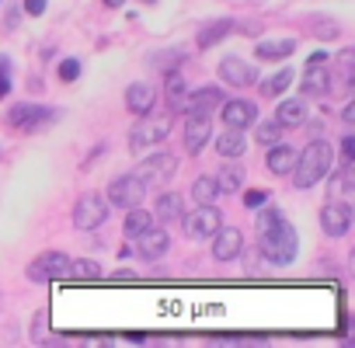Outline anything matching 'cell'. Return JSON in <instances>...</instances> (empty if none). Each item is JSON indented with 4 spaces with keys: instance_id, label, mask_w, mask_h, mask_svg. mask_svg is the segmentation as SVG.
I'll list each match as a JSON object with an SVG mask.
<instances>
[{
    "instance_id": "obj_14",
    "label": "cell",
    "mask_w": 355,
    "mask_h": 348,
    "mask_svg": "<svg viewBox=\"0 0 355 348\" xmlns=\"http://www.w3.org/2000/svg\"><path fill=\"white\" fill-rule=\"evenodd\" d=\"M213 237H216V241H213V258H216V261H234V258H241V251H244V234H241L237 227H220Z\"/></svg>"
},
{
    "instance_id": "obj_43",
    "label": "cell",
    "mask_w": 355,
    "mask_h": 348,
    "mask_svg": "<svg viewBox=\"0 0 355 348\" xmlns=\"http://www.w3.org/2000/svg\"><path fill=\"white\" fill-rule=\"evenodd\" d=\"M125 0H105V8H122Z\"/></svg>"
},
{
    "instance_id": "obj_29",
    "label": "cell",
    "mask_w": 355,
    "mask_h": 348,
    "mask_svg": "<svg viewBox=\"0 0 355 348\" xmlns=\"http://www.w3.org/2000/svg\"><path fill=\"white\" fill-rule=\"evenodd\" d=\"M220 195H223V192H220L216 178H199V182L192 185V199H196L199 206H216Z\"/></svg>"
},
{
    "instance_id": "obj_40",
    "label": "cell",
    "mask_w": 355,
    "mask_h": 348,
    "mask_svg": "<svg viewBox=\"0 0 355 348\" xmlns=\"http://www.w3.org/2000/svg\"><path fill=\"white\" fill-rule=\"evenodd\" d=\"M11 94V77H0V98Z\"/></svg>"
},
{
    "instance_id": "obj_38",
    "label": "cell",
    "mask_w": 355,
    "mask_h": 348,
    "mask_svg": "<svg viewBox=\"0 0 355 348\" xmlns=\"http://www.w3.org/2000/svg\"><path fill=\"white\" fill-rule=\"evenodd\" d=\"M317 35L320 39H334L338 35V25H317Z\"/></svg>"
},
{
    "instance_id": "obj_19",
    "label": "cell",
    "mask_w": 355,
    "mask_h": 348,
    "mask_svg": "<svg viewBox=\"0 0 355 348\" xmlns=\"http://www.w3.org/2000/svg\"><path fill=\"white\" fill-rule=\"evenodd\" d=\"M182 213H185V199L178 195V192L157 195V202H153V220H160V223H178V220H182Z\"/></svg>"
},
{
    "instance_id": "obj_12",
    "label": "cell",
    "mask_w": 355,
    "mask_h": 348,
    "mask_svg": "<svg viewBox=\"0 0 355 348\" xmlns=\"http://www.w3.org/2000/svg\"><path fill=\"white\" fill-rule=\"evenodd\" d=\"M220 115H223V125H230V129H248V125H254V119H258V105H254V101H244V98H227V101L220 105Z\"/></svg>"
},
{
    "instance_id": "obj_16",
    "label": "cell",
    "mask_w": 355,
    "mask_h": 348,
    "mask_svg": "<svg viewBox=\"0 0 355 348\" xmlns=\"http://www.w3.org/2000/svg\"><path fill=\"white\" fill-rule=\"evenodd\" d=\"M157 105V87L153 84H129L125 87V108L132 115H150Z\"/></svg>"
},
{
    "instance_id": "obj_10",
    "label": "cell",
    "mask_w": 355,
    "mask_h": 348,
    "mask_svg": "<svg viewBox=\"0 0 355 348\" xmlns=\"http://www.w3.org/2000/svg\"><path fill=\"white\" fill-rule=\"evenodd\" d=\"M223 101H227V94L220 87H199V91H189L185 94V101H182V108H178V112H185V115H209Z\"/></svg>"
},
{
    "instance_id": "obj_6",
    "label": "cell",
    "mask_w": 355,
    "mask_h": 348,
    "mask_svg": "<svg viewBox=\"0 0 355 348\" xmlns=\"http://www.w3.org/2000/svg\"><path fill=\"white\" fill-rule=\"evenodd\" d=\"M182 227L192 241H209L223 227V213H220V206H199L196 213L182 216Z\"/></svg>"
},
{
    "instance_id": "obj_8",
    "label": "cell",
    "mask_w": 355,
    "mask_h": 348,
    "mask_svg": "<svg viewBox=\"0 0 355 348\" xmlns=\"http://www.w3.org/2000/svg\"><path fill=\"white\" fill-rule=\"evenodd\" d=\"M60 112H53V108H42V105H28V101H21V105H15L11 112H8V122L15 125V129H25V132H35V129H42L46 122H53Z\"/></svg>"
},
{
    "instance_id": "obj_42",
    "label": "cell",
    "mask_w": 355,
    "mask_h": 348,
    "mask_svg": "<svg viewBox=\"0 0 355 348\" xmlns=\"http://www.w3.org/2000/svg\"><path fill=\"white\" fill-rule=\"evenodd\" d=\"M341 119H345V122L352 125V122H355V105H345V112H341Z\"/></svg>"
},
{
    "instance_id": "obj_44",
    "label": "cell",
    "mask_w": 355,
    "mask_h": 348,
    "mask_svg": "<svg viewBox=\"0 0 355 348\" xmlns=\"http://www.w3.org/2000/svg\"><path fill=\"white\" fill-rule=\"evenodd\" d=\"M143 4H157V0H143Z\"/></svg>"
},
{
    "instance_id": "obj_5",
    "label": "cell",
    "mask_w": 355,
    "mask_h": 348,
    "mask_svg": "<svg viewBox=\"0 0 355 348\" xmlns=\"http://www.w3.org/2000/svg\"><path fill=\"white\" fill-rule=\"evenodd\" d=\"M67 272H70V258H67L63 251H46V254H39V258L28 265V279L39 282V286L60 282V279H67Z\"/></svg>"
},
{
    "instance_id": "obj_4",
    "label": "cell",
    "mask_w": 355,
    "mask_h": 348,
    "mask_svg": "<svg viewBox=\"0 0 355 348\" xmlns=\"http://www.w3.org/2000/svg\"><path fill=\"white\" fill-rule=\"evenodd\" d=\"M105 223H108V202H105V195H98V192L80 195L77 206H73V227L77 230H98Z\"/></svg>"
},
{
    "instance_id": "obj_32",
    "label": "cell",
    "mask_w": 355,
    "mask_h": 348,
    "mask_svg": "<svg viewBox=\"0 0 355 348\" xmlns=\"http://www.w3.org/2000/svg\"><path fill=\"white\" fill-rule=\"evenodd\" d=\"M258 209H261V213H258V223H254V227H258V234H265V230H272L279 220H286L275 206H258Z\"/></svg>"
},
{
    "instance_id": "obj_31",
    "label": "cell",
    "mask_w": 355,
    "mask_h": 348,
    "mask_svg": "<svg viewBox=\"0 0 355 348\" xmlns=\"http://www.w3.org/2000/svg\"><path fill=\"white\" fill-rule=\"evenodd\" d=\"M279 136H282V125H279L275 119H268V122H261V125H258V132H254V139H258V143H265V146H272V143H279Z\"/></svg>"
},
{
    "instance_id": "obj_2",
    "label": "cell",
    "mask_w": 355,
    "mask_h": 348,
    "mask_svg": "<svg viewBox=\"0 0 355 348\" xmlns=\"http://www.w3.org/2000/svg\"><path fill=\"white\" fill-rule=\"evenodd\" d=\"M296 251H300V237H296L293 223L279 220L272 230L261 234V254H265V261H272V265H293Z\"/></svg>"
},
{
    "instance_id": "obj_41",
    "label": "cell",
    "mask_w": 355,
    "mask_h": 348,
    "mask_svg": "<svg viewBox=\"0 0 355 348\" xmlns=\"http://www.w3.org/2000/svg\"><path fill=\"white\" fill-rule=\"evenodd\" d=\"M0 77H11V60L0 56Z\"/></svg>"
},
{
    "instance_id": "obj_9",
    "label": "cell",
    "mask_w": 355,
    "mask_h": 348,
    "mask_svg": "<svg viewBox=\"0 0 355 348\" xmlns=\"http://www.w3.org/2000/svg\"><path fill=\"white\" fill-rule=\"evenodd\" d=\"M167 132H171V119H167V115H160V119H146V115H143V122H139V125L132 129V136H129V150L157 146V143L167 139Z\"/></svg>"
},
{
    "instance_id": "obj_26",
    "label": "cell",
    "mask_w": 355,
    "mask_h": 348,
    "mask_svg": "<svg viewBox=\"0 0 355 348\" xmlns=\"http://www.w3.org/2000/svg\"><path fill=\"white\" fill-rule=\"evenodd\" d=\"M296 53V42L293 39H279V42H258L254 46V56L258 60H286Z\"/></svg>"
},
{
    "instance_id": "obj_23",
    "label": "cell",
    "mask_w": 355,
    "mask_h": 348,
    "mask_svg": "<svg viewBox=\"0 0 355 348\" xmlns=\"http://www.w3.org/2000/svg\"><path fill=\"white\" fill-rule=\"evenodd\" d=\"M164 94H167V101H171V108L178 112L182 108V101H185V94H189V80H185V73L182 70H167V84H164Z\"/></svg>"
},
{
    "instance_id": "obj_27",
    "label": "cell",
    "mask_w": 355,
    "mask_h": 348,
    "mask_svg": "<svg viewBox=\"0 0 355 348\" xmlns=\"http://www.w3.org/2000/svg\"><path fill=\"white\" fill-rule=\"evenodd\" d=\"M216 185H220V192H241V185H244V167H241L237 160H230L227 167H220Z\"/></svg>"
},
{
    "instance_id": "obj_11",
    "label": "cell",
    "mask_w": 355,
    "mask_h": 348,
    "mask_svg": "<svg viewBox=\"0 0 355 348\" xmlns=\"http://www.w3.org/2000/svg\"><path fill=\"white\" fill-rule=\"evenodd\" d=\"M352 220H355V213H352L348 202H327L324 213H320V230L327 237H345L352 230Z\"/></svg>"
},
{
    "instance_id": "obj_33",
    "label": "cell",
    "mask_w": 355,
    "mask_h": 348,
    "mask_svg": "<svg viewBox=\"0 0 355 348\" xmlns=\"http://www.w3.org/2000/svg\"><path fill=\"white\" fill-rule=\"evenodd\" d=\"M80 70H84V67H80V60H63V63H60V80L73 84V80L80 77Z\"/></svg>"
},
{
    "instance_id": "obj_7",
    "label": "cell",
    "mask_w": 355,
    "mask_h": 348,
    "mask_svg": "<svg viewBox=\"0 0 355 348\" xmlns=\"http://www.w3.org/2000/svg\"><path fill=\"white\" fill-rule=\"evenodd\" d=\"M146 195V185L136 178V174H122V178H115L108 185V206H119V209H132L139 206Z\"/></svg>"
},
{
    "instance_id": "obj_21",
    "label": "cell",
    "mask_w": 355,
    "mask_h": 348,
    "mask_svg": "<svg viewBox=\"0 0 355 348\" xmlns=\"http://www.w3.org/2000/svg\"><path fill=\"white\" fill-rule=\"evenodd\" d=\"M296 153H300V150H293V146H286V143H272L268 153H265V167H268L272 174H289L293 164H296Z\"/></svg>"
},
{
    "instance_id": "obj_3",
    "label": "cell",
    "mask_w": 355,
    "mask_h": 348,
    "mask_svg": "<svg viewBox=\"0 0 355 348\" xmlns=\"http://www.w3.org/2000/svg\"><path fill=\"white\" fill-rule=\"evenodd\" d=\"M174 167H178V157H174L171 150H153L150 157H143V160L136 164L132 174L150 189V185H164V182H171Z\"/></svg>"
},
{
    "instance_id": "obj_37",
    "label": "cell",
    "mask_w": 355,
    "mask_h": 348,
    "mask_svg": "<svg viewBox=\"0 0 355 348\" xmlns=\"http://www.w3.org/2000/svg\"><path fill=\"white\" fill-rule=\"evenodd\" d=\"M265 202H268L265 192H244V206H248V209H258V206H265Z\"/></svg>"
},
{
    "instance_id": "obj_35",
    "label": "cell",
    "mask_w": 355,
    "mask_h": 348,
    "mask_svg": "<svg viewBox=\"0 0 355 348\" xmlns=\"http://www.w3.org/2000/svg\"><path fill=\"white\" fill-rule=\"evenodd\" d=\"M46 8H49V0H25V15H32V18L46 15Z\"/></svg>"
},
{
    "instance_id": "obj_34",
    "label": "cell",
    "mask_w": 355,
    "mask_h": 348,
    "mask_svg": "<svg viewBox=\"0 0 355 348\" xmlns=\"http://www.w3.org/2000/svg\"><path fill=\"white\" fill-rule=\"evenodd\" d=\"M46 324H49V310H39L35 313V327H32V338L35 341H46Z\"/></svg>"
},
{
    "instance_id": "obj_36",
    "label": "cell",
    "mask_w": 355,
    "mask_h": 348,
    "mask_svg": "<svg viewBox=\"0 0 355 348\" xmlns=\"http://www.w3.org/2000/svg\"><path fill=\"white\" fill-rule=\"evenodd\" d=\"M352 160H355V139L345 136L341 139V164H352Z\"/></svg>"
},
{
    "instance_id": "obj_17",
    "label": "cell",
    "mask_w": 355,
    "mask_h": 348,
    "mask_svg": "<svg viewBox=\"0 0 355 348\" xmlns=\"http://www.w3.org/2000/svg\"><path fill=\"white\" fill-rule=\"evenodd\" d=\"M213 122H209V115H189V122H185V146H189V153L196 157V153H202V146L209 143V136H213V129H209Z\"/></svg>"
},
{
    "instance_id": "obj_39",
    "label": "cell",
    "mask_w": 355,
    "mask_h": 348,
    "mask_svg": "<svg viewBox=\"0 0 355 348\" xmlns=\"http://www.w3.org/2000/svg\"><path fill=\"white\" fill-rule=\"evenodd\" d=\"M317 63H327V53H324V49H317V53L306 56V67H317Z\"/></svg>"
},
{
    "instance_id": "obj_13",
    "label": "cell",
    "mask_w": 355,
    "mask_h": 348,
    "mask_svg": "<svg viewBox=\"0 0 355 348\" xmlns=\"http://www.w3.org/2000/svg\"><path fill=\"white\" fill-rule=\"evenodd\" d=\"M220 77H223L227 84H234V87H251V84H258V70H254L251 63H244L241 56H223V60H220Z\"/></svg>"
},
{
    "instance_id": "obj_1",
    "label": "cell",
    "mask_w": 355,
    "mask_h": 348,
    "mask_svg": "<svg viewBox=\"0 0 355 348\" xmlns=\"http://www.w3.org/2000/svg\"><path fill=\"white\" fill-rule=\"evenodd\" d=\"M331 167H334V146L327 143V139H310L300 153H296V164H293V182H296V189H313L320 178H327L331 174Z\"/></svg>"
},
{
    "instance_id": "obj_15",
    "label": "cell",
    "mask_w": 355,
    "mask_h": 348,
    "mask_svg": "<svg viewBox=\"0 0 355 348\" xmlns=\"http://www.w3.org/2000/svg\"><path fill=\"white\" fill-rule=\"evenodd\" d=\"M167 247H171V237H167V230H143L139 237H136V251H139V258H146V261H157V258H164L167 254Z\"/></svg>"
},
{
    "instance_id": "obj_28",
    "label": "cell",
    "mask_w": 355,
    "mask_h": 348,
    "mask_svg": "<svg viewBox=\"0 0 355 348\" xmlns=\"http://www.w3.org/2000/svg\"><path fill=\"white\" fill-rule=\"evenodd\" d=\"M293 80H296V70H289V67H282V70H279L275 77H268V80H261V94H265V98H279V94H282V91H286V87L293 84Z\"/></svg>"
},
{
    "instance_id": "obj_30",
    "label": "cell",
    "mask_w": 355,
    "mask_h": 348,
    "mask_svg": "<svg viewBox=\"0 0 355 348\" xmlns=\"http://www.w3.org/2000/svg\"><path fill=\"white\" fill-rule=\"evenodd\" d=\"M67 275H73V279H80V282H94V279H101L105 272H101L98 261H91V258H77V261H70V272H67Z\"/></svg>"
},
{
    "instance_id": "obj_25",
    "label": "cell",
    "mask_w": 355,
    "mask_h": 348,
    "mask_svg": "<svg viewBox=\"0 0 355 348\" xmlns=\"http://www.w3.org/2000/svg\"><path fill=\"white\" fill-rule=\"evenodd\" d=\"M230 32H234V21H230V18H220V21H213V25H206V28L199 32L196 46H199V49H209V46L223 42V39H227Z\"/></svg>"
},
{
    "instance_id": "obj_24",
    "label": "cell",
    "mask_w": 355,
    "mask_h": 348,
    "mask_svg": "<svg viewBox=\"0 0 355 348\" xmlns=\"http://www.w3.org/2000/svg\"><path fill=\"white\" fill-rule=\"evenodd\" d=\"M153 227V213H146V209H139V206H132V209H125V223H122V234L129 237V241H136L143 230H150Z\"/></svg>"
},
{
    "instance_id": "obj_20",
    "label": "cell",
    "mask_w": 355,
    "mask_h": 348,
    "mask_svg": "<svg viewBox=\"0 0 355 348\" xmlns=\"http://www.w3.org/2000/svg\"><path fill=\"white\" fill-rule=\"evenodd\" d=\"M216 153L227 157V160L244 157V153H248V136H244V129H230V125H227V132L216 136Z\"/></svg>"
},
{
    "instance_id": "obj_22",
    "label": "cell",
    "mask_w": 355,
    "mask_h": 348,
    "mask_svg": "<svg viewBox=\"0 0 355 348\" xmlns=\"http://www.w3.org/2000/svg\"><path fill=\"white\" fill-rule=\"evenodd\" d=\"M275 122H279L282 129H300V125L306 122V101H300V98H293V101H279V108H275Z\"/></svg>"
},
{
    "instance_id": "obj_18",
    "label": "cell",
    "mask_w": 355,
    "mask_h": 348,
    "mask_svg": "<svg viewBox=\"0 0 355 348\" xmlns=\"http://www.w3.org/2000/svg\"><path fill=\"white\" fill-rule=\"evenodd\" d=\"M331 70L324 67V63H317V67H306V73L300 77V91L306 94V98H320V94H327L331 91Z\"/></svg>"
}]
</instances>
